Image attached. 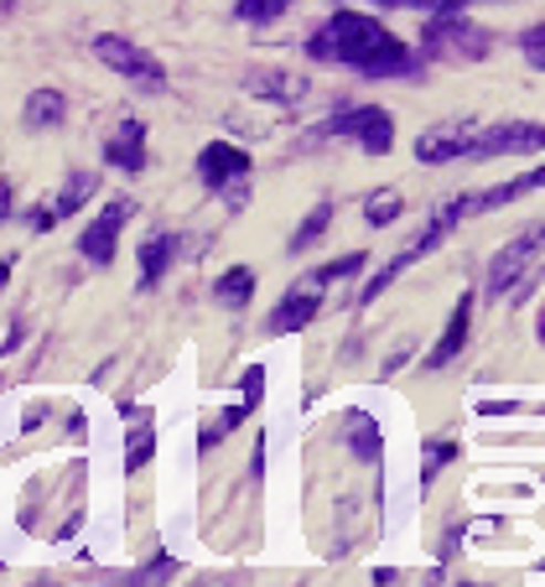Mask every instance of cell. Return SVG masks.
<instances>
[{"label":"cell","mask_w":545,"mask_h":587,"mask_svg":"<svg viewBox=\"0 0 545 587\" xmlns=\"http://www.w3.org/2000/svg\"><path fill=\"white\" fill-rule=\"evenodd\" d=\"M307 52L317 63H343V69L364 73V78L410 73V48L385 27V21L364 17V11H333V17L312 32Z\"/></svg>","instance_id":"cell-1"},{"label":"cell","mask_w":545,"mask_h":587,"mask_svg":"<svg viewBox=\"0 0 545 587\" xmlns=\"http://www.w3.org/2000/svg\"><path fill=\"white\" fill-rule=\"evenodd\" d=\"M250 151L234 146V140H213L198 151V177H203L208 192H219L229 208H250Z\"/></svg>","instance_id":"cell-2"},{"label":"cell","mask_w":545,"mask_h":587,"mask_svg":"<svg viewBox=\"0 0 545 587\" xmlns=\"http://www.w3.org/2000/svg\"><path fill=\"white\" fill-rule=\"evenodd\" d=\"M94 57H99L104 69H115L119 78H130L136 88H146V94H161V88H167V69H161V57L146 52L140 42H130V36H119V32L94 36Z\"/></svg>","instance_id":"cell-3"},{"label":"cell","mask_w":545,"mask_h":587,"mask_svg":"<svg viewBox=\"0 0 545 587\" xmlns=\"http://www.w3.org/2000/svg\"><path fill=\"white\" fill-rule=\"evenodd\" d=\"M327 136H348L369 156H385L395 146V120L385 104H358V109H343V115L327 120Z\"/></svg>","instance_id":"cell-4"},{"label":"cell","mask_w":545,"mask_h":587,"mask_svg":"<svg viewBox=\"0 0 545 587\" xmlns=\"http://www.w3.org/2000/svg\"><path fill=\"white\" fill-rule=\"evenodd\" d=\"M136 219V198H115V203L104 208L99 219L78 234V250H84V260L88 265H109L115 260V250H119V229Z\"/></svg>","instance_id":"cell-5"},{"label":"cell","mask_w":545,"mask_h":587,"mask_svg":"<svg viewBox=\"0 0 545 587\" xmlns=\"http://www.w3.org/2000/svg\"><path fill=\"white\" fill-rule=\"evenodd\" d=\"M541 240H545V229H525L520 240H510L504 250H499V260L489 265V296H504L514 292V281L525 276L530 265H541Z\"/></svg>","instance_id":"cell-6"},{"label":"cell","mask_w":545,"mask_h":587,"mask_svg":"<svg viewBox=\"0 0 545 587\" xmlns=\"http://www.w3.org/2000/svg\"><path fill=\"white\" fill-rule=\"evenodd\" d=\"M545 146L541 120H510V125H489L473 136L468 156H535Z\"/></svg>","instance_id":"cell-7"},{"label":"cell","mask_w":545,"mask_h":587,"mask_svg":"<svg viewBox=\"0 0 545 587\" xmlns=\"http://www.w3.org/2000/svg\"><path fill=\"white\" fill-rule=\"evenodd\" d=\"M94 188H99V172H69V177H63V188H57V198H52V203H42L36 213H27V229H36V234H48L52 224H63L69 213H78V208H84V198H94Z\"/></svg>","instance_id":"cell-8"},{"label":"cell","mask_w":545,"mask_h":587,"mask_svg":"<svg viewBox=\"0 0 545 587\" xmlns=\"http://www.w3.org/2000/svg\"><path fill=\"white\" fill-rule=\"evenodd\" d=\"M473 136H478V125L468 120H447V125H431L427 136L416 140V161H427V167H442V161H452V156H468L473 151Z\"/></svg>","instance_id":"cell-9"},{"label":"cell","mask_w":545,"mask_h":587,"mask_svg":"<svg viewBox=\"0 0 545 587\" xmlns=\"http://www.w3.org/2000/svg\"><path fill=\"white\" fill-rule=\"evenodd\" d=\"M104 161L119 167V172H146V125L136 115H125L115 125V136L104 140Z\"/></svg>","instance_id":"cell-10"},{"label":"cell","mask_w":545,"mask_h":587,"mask_svg":"<svg viewBox=\"0 0 545 587\" xmlns=\"http://www.w3.org/2000/svg\"><path fill=\"white\" fill-rule=\"evenodd\" d=\"M323 312V296H317V286H291L281 302H275V312H271V333H302Z\"/></svg>","instance_id":"cell-11"},{"label":"cell","mask_w":545,"mask_h":587,"mask_svg":"<svg viewBox=\"0 0 545 587\" xmlns=\"http://www.w3.org/2000/svg\"><path fill=\"white\" fill-rule=\"evenodd\" d=\"M244 94L271 99V104H302L307 99V78H302V73H286V69H260L244 78Z\"/></svg>","instance_id":"cell-12"},{"label":"cell","mask_w":545,"mask_h":587,"mask_svg":"<svg viewBox=\"0 0 545 587\" xmlns=\"http://www.w3.org/2000/svg\"><path fill=\"white\" fill-rule=\"evenodd\" d=\"M468 323H473V296H458V307H452V317H447V333L427 354V369H447V364L458 359L462 344H468Z\"/></svg>","instance_id":"cell-13"},{"label":"cell","mask_w":545,"mask_h":587,"mask_svg":"<svg viewBox=\"0 0 545 587\" xmlns=\"http://www.w3.org/2000/svg\"><path fill=\"white\" fill-rule=\"evenodd\" d=\"M171 250H177L171 234H146L140 240V292H156V281L167 276L171 265Z\"/></svg>","instance_id":"cell-14"},{"label":"cell","mask_w":545,"mask_h":587,"mask_svg":"<svg viewBox=\"0 0 545 587\" xmlns=\"http://www.w3.org/2000/svg\"><path fill=\"white\" fill-rule=\"evenodd\" d=\"M250 296H255V271H250V265H234V271H223V276L213 281V302L229 312L250 307Z\"/></svg>","instance_id":"cell-15"},{"label":"cell","mask_w":545,"mask_h":587,"mask_svg":"<svg viewBox=\"0 0 545 587\" xmlns=\"http://www.w3.org/2000/svg\"><path fill=\"white\" fill-rule=\"evenodd\" d=\"M530 188H541V167H535V172H520L514 182H504V188H494V192H468V213H489V208L510 203V198H520V192H530Z\"/></svg>","instance_id":"cell-16"},{"label":"cell","mask_w":545,"mask_h":587,"mask_svg":"<svg viewBox=\"0 0 545 587\" xmlns=\"http://www.w3.org/2000/svg\"><path fill=\"white\" fill-rule=\"evenodd\" d=\"M63 115H69V104H63L57 88H36L32 99H27V125L32 130H52V125H63Z\"/></svg>","instance_id":"cell-17"},{"label":"cell","mask_w":545,"mask_h":587,"mask_svg":"<svg viewBox=\"0 0 545 587\" xmlns=\"http://www.w3.org/2000/svg\"><path fill=\"white\" fill-rule=\"evenodd\" d=\"M136 432H130V442H125V473H140V468L151 463V452H156V432H151V421H146V411H136Z\"/></svg>","instance_id":"cell-18"},{"label":"cell","mask_w":545,"mask_h":587,"mask_svg":"<svg viewBox=\"0 0 545 587\" xmlns=\"http://www.w3.org/2000/svg\"><path fill=\"white\" fill-rule=\"evenodd\" d=\"M348 442H354V452L358 458H379L385 452V437H379V427H375V416H348Z\"/></svg>","instance_id":"cell-19"},{"label":"cell","mask_w":545,"mask_h":587,"mask_svg":"<svg viewBox=\"0 0 545 587\" xmlns=\"http://www.w3.org/2000/svg\"><path fill=\"white\" fill-rule=\"evenodd\" d=\"M327 224H333V203H317V208L307 213V219H302V229L291 234V255H302V250H312V244H317V234H323Z\"/></svg>","instance_id":"cell-20"},{"label":"cell","mask_w":545,"mask_h":587,"mask_svg":"<svg viewBox=\"0 0 545 587\" xmlns=\"http://www.w3.org/2000/svg\"><path fill=\"white\" fill-rule=\"evenodd\" d=\"M400 219V192L395 188H379L369 203H364V224L369 229H385V224H395Z\"/></svg>","instance_id":"cell-21"},{"label":"cell","mask_w":545,"mask_h":587,"mask_svg":"<svg viewBox=\"0 0 545 587\" xmlns=\"http://www.w3.org/2000/svg\"><path fill=\"white\" fill-rule=\"evenodd\" d=\"M364 250H354V255H343V260H327V265H317V271H312L307 276V286H333V281H343V276H354L358 265H364Z\"/></svg>","instance_id":"cell-22"},{"label":"cell","mask_w":545,"mask_h":587,"mask_svg":"<svg viewBox=\"0 0 545 587\" xmlns=\"http://www.w3.org/2000/svg\"><path fill=\"white\" fill-rule=\"evenodd\" d=\"M250 411H255V406H229V411H219V421H213V427H208V432L198 437V448H203V452H213V448L223 442V437H229V432L239 427V421L250 416Z\"/></svg>","instance_id":"cell-23"},{"label":"cell","mask_w":545,"mask_h":587,"mask_svg":"<svg viewBox=\"0 0 545 587\" xmlns=\"http://www.w3.org/2000/svg\"><path fill=\"white\" fill-rule=\"evenodd\" d=\"M296 0H239V21H250V27H265V21L286 17Z\"/></svg>","instance_id":"cell-24"},{"label":"cell","mask_w":545,"mask_h":587,"mask_svg":"<svg viewBox=\"0 0 545 587\" xmlns=\"http://www.w3.org/2000/svg\"><path fill=\"white\" fill-rule=\"evenodd\" d=\"M458 458V442L452 437H437V442H427V463H421V484H431L437 473H442L447 463Z\"/></svg>","instance_id":"cell-25"},{"label":"cell","mask_w":545,"mask_h":587,"mask_svg":"<svg viewBox=\"0 0 545 587\" xmlns=\"http://www.w3.org/2000/svg\"><path fill=\"white\" fill-rule=\"evenodd\" d=\"M525 57L535 63V73L545 69V27H541V21H535V27L525 32Z\"/></svg>","instance_id":"cell-26"},{"label":"cell","mask_w":545,"mask_h":587,"mask_svg":"<svg viewBox=\"0 0 545 587\" xmlns=\"http://www.w3.org/2000/svg\"><path fill=\"white\" fill-rule=\"evenodd\" d=\"M260 390H265V369L250 364V369H244V406H260Z\"/></svg>","instance_id":"cell-27"},{"label":"cell","mask_w":545,"mask_h":587,"mask_svg":"<svg viewBox=\"0 0 545 587\" xmlns=\"http://www.w3.org/2000/svg\"><path fill=\"white\" fill-rule=\"evenodd\" d=\"M0 219H11V182H0Z\"/></svg>","instance_id":"cell-28"},{"label":"cell","mask_w":545,"mask_h":587,"mask_svg":"<svg viewBox=\"0 0 545 587\" xmlns=\"http://www.w3.org/2000/svg\"><path fill=\"white\" fill-rule=\"evenodd\" d=\"M250 473H255V479L265 473V442H255V463H250Z\"/></svg>","instance_id":"cell-29"},{"label":"cell","mask_w":545,"mask_h":587,"mask_svg":"<svg viewBox=\"0 0 545 587\" xmlns=\"http://www.w3.org/2000/svg\"><path fill=\"white\" fill-rule=\"evenodd\" d=\"M11 6H17V0H0V17H6V11H11Z\"/></svg>","instance_id":"cell-30"},{"label":"cell","mask_w":545,"mask_h":587,"mask_svg":"<svg viewBox=\"0 0 545 587\" xmlns=\"http://www.w3.org/2000/svg\"><path fill=\"white\" fill-rule=\"evenodd\" d=\"M6 276H11V265H0V286H6Z\"/></svg>","instance_id":"cell-31"}]
</instances>
